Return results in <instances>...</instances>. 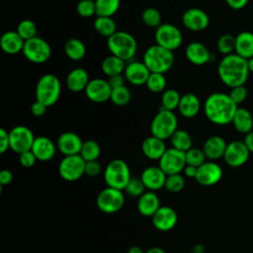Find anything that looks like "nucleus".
I'll return each instance as SVG.
<instances>
[{"label": "nucleus", "instance_id": "f257e3e1", "mask_svg": "<svg viewBox=\"0 0 253 253\" xmlns=\"http://www.w3.org/2000/svg\"><path fill=\"white\" fill-rule=\"evenodd\" d=\"M238 106L228 94L214 92L209 95L204 103V112L207 119L217 126H226L232 123Z\"/></svg>", "mask_w": 253, "mask_h": 253}, {"label": "nucleus", "instance_id": "f03ea898", "mask_svg": "<svg viewBox=\"0 0 253 253\" xmlns=\"http://www.w3.org/2000/svg\"><path fill=\"white\" fill-rule=\"evenodd\" d=\"M249 73L248 60L235 52L224 55L217 66V74L220 81L229 88L244 85Z\"/></svg>", "mask_w": 253, "mask_h": 253}, {"label": "nucleus", "instance_id": "7ed1b4c3", "mask_svg": "<svg viewBox=\"0 0 253 253\" xmlns=\"http://www.w3.org/2000/svg\"><path fill=\"white\" fill-rule=\"evenodd\" d=\"M142 61L151 73L165 74L173 67L175 55L173 51L155 43L146 48Z\"/></svg>", "mask_w": 253, "mask_h": 253}, {"label": "nucleus", "instance_id": "20e7f679", "mask_svg": "<svg viewBox=\"0 0 253 253\" xmlns=\"http://www.w3.org/2000/svg\"><path fill=\"white\" fill-rule=\"evenodd\" d=\"M107 47L111 54L124 61H128L136 53L137 42L131 34L125 31H117L107 39Z\"/></svg>", "mask_w": 253, "mask_h": 253}, {"label": "nucleus", "instance_id": "39448f33", "mask_svg": "<svg viewBox=\"0 0 253 253\" xmlns=\"http://www.w3.org/2000/svg\"><path fill=\"white\" fill-rule=\"evenodd\" d=\"M61 93V83L58 77L52 73H45L37 82L35 95L36 100L47 108L54 105Z\"/></svg>", "mask_w": 253, "mask_h": 253}, {"label": "nucleus", "instance_id": "423d86ee", "mask_svg": "<svg viewBox=\"0 0 253 253\" xmlns=\"http://www.w3.org/2000/svg\"><path fill=\"white\" fill-rule=\"evenodd\" d=\"M130 179L129 167L123 159H113L105 167L104 180L107 187L123 191Z\"/></svg>", "mask_w": 253, "mask_h": 253}, {"label": "nucleus", "instance_id": "0eeeda50", "mask_svg": "<svg viewBox=\"0 0 253 253\" xmlns=\"http://www.w3.org/2000/svg\"><path fill=\"white\" fill-rule=\"evenodd\" d=\"M178 129V119L172 111L160 109L153 117L150 124L151 135L160 139H170L172 134Z\"/></svg>", "mask_w": 253, "mask_h": 253}, {"label": "nucleus", "instance_id": "6e6552de", "mask_svg": "<svg viewBox=\"0 0 253 253\" xmlns=\"http://www.w3.org/2000/svg\"><path fill=\"white\" fill-rule=\"evenodd\" d=\"M22 53L30 62L42 64L49 59L51 55V47L45 40L40 37H35L25 42Z\"/></svg>", "mask_w": 253, "mask_h": 253}, {"label": "nucleus", "instance_id": "1a4fd4ad", "mask_svg": "<svg viewBox=\"0 0 253 253\" xmlns=\"http://www.w3.org/2000/svg\"><path fill=\"white\" fill-rule=\"evenodd\" d=\"M155 42L171 51L179 48L183 42V35L181 30L170 23L161 24L156 28L154 33Z\"/></svg>", "mask_w": 253, "mask_h": 253}, {"label": "nucleus", "instance_id": "9d476101", "mask_svg": "<svg viewBox=\"0 0 253 253\" xmlns=\"http://www.w3.org/2000/svg\"><path fill=\"white\" fill-rule=\"evenodd\" d=\"M98 209L105 213H115L125 205V195L122 190L107 187L97 196Z\"/></svg>", "mask_w": 253, "mask_h": 253}, {"label": "nucleus", "instance_id": "9b49d317", "mask_svg": "<svg viewBox=\"0 0 253 253\" xmlns=\"http://www.w3.org/2000/svg\"><path fill=\"white\" fill-rule=\"evenodd\" d=\"M86 161L79 155L64 156L58 165L59 176L68 182L79 180L85 175Z\"/></svg>", "mask_w": 253, "mask_h": 253}, {"label": "nucleus", "instance_id": "f8f14e48", "mask_svg": "<svg viewBox=\"0 0 253 253\" xmlns=\"http://www.w3.org/2000/svg\"><path fill=\"white\" fill-rule=\"evenodd\" d=\"M10 149L18 154L32 149L36 136L26 126H16L9 130Z\"/></svg>", "mask_w": 253, "mask_h": 253}, {"label": "nucleus", "instance_id": "ddd939ff", "mask_svg": "<svg viewBox=\"0 0 253 253\" xmlns=\"http://www.w3.org/2000/svg\"><path fill=\"white\" fill-rule=\"evenodd\" d=\"M158 161V166L166 175L180 174L187 165L185 152L173 147L167 148Z\"/></svg>", "mask_w": 253, "mask_h": 253}, {"label": "nucleus", "instance_id": "4468645a", "mask_svg": "<svg viewBox=\"0 0 253 253\" xmlns=\"http://www.w3.org/2000/svg\"><path fill=\"white\" fill-rule=\"evenodd\" d=\"M249 155L250 151L248 150L244 141L233 140L227 143L223 159L228 166L232 168H237L247 162Z\"/></svg>", "mask_w": 253, "mask_h": 253}, {"label": "nucleus", "instance_id": "2eb2a0df", "mask_svg": "<svg viewBox=\"0 0 253 253\" xmlns=\"http://www.w3.org/2000/svg\"><path fill=\"white\" fill-rule=\"evenodd\" d=\"M112 87L108 80L102 78L91 79L85 89V95L93 103H105L111 98Z\"/></svg>", "mask_w": 253, "mask_h": 253}, {"label": "nucleus", "instance_id": "dca6fc26", "mask_svg": "<svg viewBox=\"0 0 253 253\" xmlns=\"http://www.w3.org/2000/svg\"><path fill=\"white\" fill-rule=\"evenodd\" d=\"M184 27L192 32H202L210 24L209 15L200 8H189L182 15Z\"/></svg>", "mask_w": 253, "mask_h": 253}, {"label": "nucleus", "instance_id": "f3484780", "mask_svg": "<svg viewBox=\"0 0 253 253\" xmlns=\"http://www.w3.org/2000/svg\"><path fill=\"white\" fill-rule=\"evenodd\" d=\"M221 177V167L214 161H206L198 167L195 180L202 186H212L218 183Z\"/></svg>", "mask_w": 253, "mask_h": 253}, {"label": "nucleus", "instance_id": "a211bd4d", "mask_svg": "<svg viewBox=\"0 0 253 253\" xmlns=\"http://www.w3.org/2000/svg\"><path fill=\"white\" fill-rule=\"evenodd\" d=\"M82 144L83 141L81 137L73 131L62 132L56 140L57 150L64 156L79 154Z\"/></svg>", "mask_w": 253, "mask_h": 253}, {"label": "nucleus", "instance_id": "6ab92c4d", "mask_svg": "<svg viewBox=\"0 0 253 253\" xmlns=\"http://www.w3.org/2000/svg\"><path fill=\"white\" fill-rule=\"evenodd\" d=\"M154 227L160 231L173 229L178 221V215L174 209L168 206H161L151 216Z\"/></svg>", "mask_w": 253, "mask_h": 253}, {"label": "nucleus", "instance_id": "aec40b11", "mask_svg": "<svg viewBox=\"0 0 253 253\" xmlns=\"http://www.w3.org/2000/svg\"><path fill=\"white\" fill-rule=\"evenodd\" d=\"M149 69L143 63V61H130L126 65L124 75L128 83L134 86L145 85L149 75Z\"/></svg>", "mask_w": 253, "mask_h": 253}, {"label": "nucleus", "instance_id": "412c9836", "mask_svg": "<svg viewBox=\"0 0 253 253\" xmlns=\"http://www.w3.org/2000/svg\"><path fill=\"white\" fill-rule=\"evenodd\" d=\"M56 149V144H54V142L49 137L41 135L35 138L31 150L38 160L45 162L51 160L54 157Z\"/></svg>", "mask_w": 253, "mask_h": 253}, {"label": "nucleus", "instance_id": "4be33fe9", "mask_svg": "<svg viewBox=\"0 0 253 253\" xmlns=\"http://www.w3.org/2000/svg\"><path fill=\"white\" fill-rule=\"evenodd\" d=\"M167 175L159 166H149L145 168L140 176L145 188L149 191H157L164 188Z\"/></svg>", "mask_w": 253, "mask_h": 253}, {"label": "nucleus", "instance_id": "5701e85b", "mask_svg": "<svg viewBox=\"0 0 253 253\" xmlns=\"http://www.w3.org/2000/svg\"><path fill=\"white\" fill-rule=\"evenodd\" d=\"M185 56L194 65H204L211 59L209 48L201 42H192L185 48Z\"/></svg>", "mask_w": 253, "mask_h": 253}, {"label": "nucleus", "instance_id": "b1692460", "mask_svg": "<svg viewBox=\"0 0 253 253\" xmlns=\"http://www.w3.org/2000/svg\"><path fill=\"white\" fill-rule=\"evenodd\" d=\"M227 142L222 136L211 135L206 139L202 149L204 150L208 159H210L211 161H214L221 157L223 158Z\"/></svg>", "mask_w": 253, "mask_h": 253}, {"label": "nucleus", "instance_id": "393cba45", "mask_svg": "<svg viewBox=\"0 0 253 253\" xmlns=\"http://www.w3.org/2000/svg\"><path fill=\"white\" fill-rule=\"evenodd\" d=\"M89 74L86 69L77 67L72 69L66 76L65 84L69 91L73 93H79L85 91L89 83Z\"/></svg>", "mask_w": 253, "mask_h": 253}, {"label": "nucleus", "instance_id": "a878e982", "mask_svg": "<svg viewBox=\"0 0 253 253\" xmlns=\"http://www.w3.org/2000/svg\"><path fill=\"white\" fill-rule=\"evenodd\" d=\"M166 149L165 140L154 135L147 136L141 143V151L143 155L150 160H159Z\"/></svg>", "mask_w": 253, "mask_h": 253}, {"label": "nucleus", "instance_id": "bb28decb", "mask_svg": "<svg viewBox=\"0 0 253 253\" xmlns=\"http://www.w3.org/2000/svg\"><path fill=\"white\" fill-rule=\"evenodd\" d=\"M25 41L16 31H8L0 38V47L3 52L13 55L23 51Z\"/></svg>", "mask_w": 253, "mask_h": 253}, {"label": "nucleus", "instance_id": "cd10ccee", "mask_svg": "<svg viewBox=\"0 0 253 253\" xmlns=\"http://www.w3.org/2000/svg\"><path fill=\"white\" fill-rule=\"evenodd\" d=\"M160 207V200L153 191L145 192L137 200V211L143 216L151 217Z\"/></svg>", "mask_w": 253, "mask_h": 253}, {"label": "nucleus", "instance_id": "c85d7f7f", "mask_svg": "<svg viewBox=\"0 0 253 253\" xmlns=\"http://www.w3.org/2000/svg\"><path fill=\"white\" fill-rule=\"evenodd\" d=\"M201 110V101L199 97L193 93H186L181 96L178 106L179 113L187 119L196 117Z\"/></svg>", "mask_w": 253, "mask_h": 253}, {"label": "nucleus", "instance_id": "c756f323", "mask_svg": "<svg viewBox=\"0 0 253 253\" xmlns=\"http://www.w3.org/2000/svg\"><path fill=\"white\" fill-rule=\"evenodd\" d=\"M235 53L247 60L253 57V33L243 31L235 36Z\"/></svg>", "mask_w": 253, "mask_h": 253}, {"label": "nucleus", "instance_id": "7c9ffc66", "mask_svg": "<svg viewBox=\"0 0 253 253\" xmlns=\"http://www.w3.org/2000/svg\"><path fill=\"white\" fill-rule=\"evenodd\" d=\"M231 124L238 132L243 134L253 130V117L247 109L242 107H238Z\"/></svg>", "mask_w": 253, "mask_h": 253}, {"label": "nucleus", "instance_id": "2f4dec72", "mask_svg": "<svg viewBox=\"0 0 253 253\" xmlns=\"http://www.w3.org/2000/svg\"><path fill=\"white\" fill-rule=\"evenodd\" d=\"M63 49L66 56L73 61H79L86 55V46L84 42L76 38L68 39L64 43Z\"/></svg>", "mask_w": 253, "mask_h": 253}, {"label": "nucleus", "instance_id": "473e14b6", "mask_svg": "<svg viewBox=\"0 0 253 253\" xmlns=\"http://www.w3.org/2000/svg\"><path fill=\"white\" fill-rule=\"evenodd\" d=\"M126 65V61L119 58L118 56L110 54L103 59L101 63V70L106 76L111 77L114 75L123 74Z\"/></svg>", "mask_w": 253, "mask_h": 253}, {"label": "nucleus", "instance_id": "72a5a7b5", "mask_svg": "<svg viewBox=\"0 0 253 253\" xmlns=\"http://www.w3.org/2000/svg\"><path fill=\"white\" fill-rule=\"evenodd\" d=\"M95 31L104 38H110L117 32V24L112 17L96 16L93 23Z\"/></svg>", "mask_w": 253, "mask_h": 253}, {"label": "nucleus", "instance_id": "f704fd0d", "mask_svg": "<svg viewBox=\"0 0 253 253\" xmlns=\"http://www.w3.org/2000/svg\"><path fill=\"white\" fill-rule=\"evenodd\" d=\"M170 142L173 148L181 150L183 152L192 148L193 140L190 133L182 128H178L170 137Z\"/></svg>", "mask_w": 253, "mask_h": 253}, {"label": "nucleus", "instance_id": "c9c22d12", "mask_svg": "<svg viewBox=\"0 0 253 253\" xmlns=\"http://www.w3.org/2000/svg\"><path fill=\"white\" fill-rule=\"evenodd\" d=\"M121 0H96V16L113 17L119 10Z\"/></svg>", "mask_w": 253, "mask_h": 253}, {"label": "nucleus", "instance_id": "e433bc0d", "mask_svg": "<svg viewBox=\"0 0 253 253\" xmlns=\"http://www.w3.org/2000/svg\"><path fill=\"white\" fill-rule=\"evenodd\" d=\"M181 100L180 93L175 89H166L161 95V109L174 111L178 109Z\"/></svg>", "mask_w": 253, "mask_h": 253}, {"label": "nucleus", "instance_id": "4c0bfd02", "mask_svg": "<svg viewBox=\"0 0 253 253\" xmlns=\"http://www.w3.org/2000/svg\"><path fill=\"white\" fill-rule=\"evenodd\" d=\"M101 154V147L99 143L93 139L83 141L79 155L87 162L97 160Z\"/></svg>", "mask_w": 253, "mask_h": 253}, {"label": "nucleus", "instance_id": "58836bf2", "mask_svg": "<svg viewBox=\"0 0 253 253\" xmlns=\"http://www.w3.org/2000/svg\"><path fill=\"white\" fill-rule=\"evenodd\" d=\"M167 80L162 73H150L145 86L152 93H163L166 90Z\"/></svg>", "mask_w": 253, "mask_h": 253}, {"label": "nucleus", "instance_id": "ea45409f", "mask_svg": "<svg viewBox=\"0 0 253 253\" xmlns=\"http://www.w3.org/2000/svg\"><path fill=\"white\" fill-rule=\"evenodd\" d=\"M16 32L20 35V37L26 42L29 41L35 37H38V28L37 25L35 24L34 21L29 20V19H25L22 20L17 28H16Z\"/></svg>", "mask_w": 253, "mask_h": 253}, {"label": "nucleus", "instance_id": "a19ab883", "mask_svg": "<svg viewBox=\"0 0 253 253\" xmlns=\"http://www.w3.org/2000/svg\"><path fill=\"white\" fill-rule=\"evenodd\" d=\"M130 99H131L130 91H129V89L126 85L122 86V87L115 88V89L112 90V94H111L110 100L116 106H119V107L126 106V105H127L129 103Z\"/></svg>", "mask_w": 253, "mask_h": 253}, {"label": "nucleus", "instance_id": "79ce46f5", "mask_svg": "<svg viewBox=\"0 0 253 253\" xmlns=\"http://www.w3.org/2000/svg\"><path fill=\"white\" fill-rule=\"evenodd\" d=\"M217 50L224 55H228L235 52V36L231 34H224L219 37L217 43Z\"/></svg>", "mask_w": 253, "mask_h": 253}, {"label": "nucleus", "instance_id": "37998d69", "mask_svg": "<svg viewBox=\"0 0 253 253\" xmlns=\"http://www.w3.org/2000/svg\"><path fill=\"white\" fill-rule=\"evenodd\" d=\"M141 20L144 25L150 28H158L162 24L160 12L153 7H148L143 10L141 14Z\"/></svg>", "mask_w": 253, "mask_h": 253}, {"label": "nucleus", "instance_id": "c03bdc74", "mask_svg": "<svg viewBox=\"0 0 253 253\" xmlns=\"http://www.w3.org/2000/svg\"><path fill=\"white\" fill-rule=\"evenodd\" d=\"M185 187V179L184 176L180 174H172V175H167L166 181L164 188L169 192V193H180Z\"/></svg>", "mask_w": 253, "mask_h": 253}, {"label": "nucleus", "instance_id": "a18cd8bd", "mask_svg": "<svg viewBox=\"0 0 253 253\" xmlns=\"http://www.w3.org/2000/svg\"><path fill=\"white\" fill-rule=\"evenodd\" d=\"M186 156V164L195 166V167H200L202 164L206 162V154L203 149L192 147L188 151L185 152Z\"/></svg>", "mask_w": 253, "mask_h": 253}, {"label": "nucleus", "instance_id": "49530a36", "mask_svg": "<svg viewBox=\"0 0 253 253\" xmlns=\"http://www.w3.org/2000/svg\"><path fill=\"white\" fill-rule=\"evenodd\" d=\"M145 186L140 178H131L125 188V192L130 197L139 198L145 193Z\"/></svg>", "mask_w": 253, "mask_h": 253}, {"label": "nucleus", "instance_id": "de8ad7c7", "mask_svg": "<svg viewBox=\"0 0 253 253\" xmlns=\"http://www.w3.org/2000/svg\"><path fill=\"white\" fill-rule=\"evenodd\" d=\"M76 12L83 18H90L96 15L95 1L92 0H80L76 5Z\"/></svg>", "mask_w": 253, "mask_h": 253}, {"label": "nucleus", "instance_id": "09e8293b", "mask_svg": "<svg viewBox=\"0 0 253 253\" xmlns=\"http://www.w3.org/2000/svg\"><path fill=\"white\" fill-rule=\"evenodd\" d=\"M228 95L232 99V101L238 106L239 104L243 103L246 100L248 91L244 85H240V86L230 88V92L228 93Z\"/></svg>", "mask_w": 253, "mask_h": 253}, {"label": "nucleus", "instance_id": "8fccbe9b", "mask_svg": "<svg viewBox=\"0 0 253 253\" xmlns=\"http://www.w3.org/2000/svg\"><path fill=\"white\" fill-rule=\"evenodd\" d=\"M37 160L38 159L36 158V156H35V154L33 153L32 150L25 151V152L19 154V162H20L21 166L24 167V168L33 167Z\"/></svg>", "mask_w": 253, "mask_h": 253}, {"label": "nucleus", "instance_id": "3c124183", "mask_svg": "<svg viewBox=\"0 0 253 253\" xmlns=\"http://www.w3.org/2000/svg\"><path fill=\"white\" fill-rule=\"evenodd\" d=\"M102 172V166L98 160L87 161L85 164V175L89 177H96Z\"/></svg>", "mask_w": 253, "mask_h": 253}, {"label": "nucleus", "instance_id": "603ef678", "mask_svg": "<svg viewBox=\"0 0 253 253\" xmlns=\"http://www.w3.org/2000/svg\"><path fill=\"white\" fill-rule=\"evenodd\" d=\"M10 148L9 131L5 128H0V153H5Z\"/></svg>", "mask_w": 253, "mask_h": 253}, {"label": "nucleus", "instance_id": "864d4df0", "mask_svg": "<svg viewBox=\"0 0 253 253\" xmlns=\"http://www.w3.org/2000/svg\"><path fill=\"white\" fill-rule=\"evenodd\" d=\"M31 113L33 116L35 117H42L47 110V107L45 105H43L42 103L39 102V101H35L32 105H31Z\"/></svg>", "mask_w": 253, "mask_h": 253}, {"label": "nucleus", "instance_id": "5fc2aeb1", "mask_svg": "<svg viewBox=\"0 0 253 253\" xmlns=\"http://www.w3.org/2000/svg\"><path fill=\"white\" fill-rule=\"evenodd\" d=\"M126 80V79L125 75H123V74H118V75L108 77V82H109L110 86L112 87V89L125 86V81Z\"/></svg>", "mask_w": 253, "mask_h": 253}, {"label": "nucleus", "instance_id": "6e6d98bb", "mask_svg": "<svg viewBox=\"0 0 253 253\" xmlns=\"http://www.w3.org/2000/svg\"><path fill=\"white\" fill-rule=\"evenodd\" d=\"M13 180V173L8 169H3L0 172V185L7 186Z\"/></svg>", "mask_w": 253, "mask_h": 253}, {"label": "nucleus", "instance_id": "4d7b16f0", "mask_svg": "<svg viewBox=\"0 0 253 253\" xmlns=\"http://www.w3.org/2000/svg\"><path fill=\"white\" fill-rule=\"evenodd\" d=\"M249 0H225L227 6L233 10L243 9Z\"/></svg>", "mask_w": 253, "mask_h": 253}, {"label": "nucleus", "instance_id": "13d9d810", "mask_svg": "<svg viewBox=\"0 0 253 253\" xmlns=\"http://www.w3.org/2000/svg\"><path fill=\"white\" fill-rule=\"evenodd\" d=\"M197 170H198V167H195V166H191V165H186L183 172L185 174L186 177L188 178H194L196 177L197 175Z\"/></svg>", "mask_w": 253, "mask_h": 253}, {"label": "nucleus", "instance_id": "bf43d9fd", "mask_svg": "<svg viewBox=\"0 0 253 253\" xmlns=\"http://www.w3.org/2000/svg\"><path fill=\"white\" fill-rule=\"evenodd\" d=\"M244 143L247 146L248 150L250 151V153H253V130H251L250 132L245 134L244 137Z\"/></svg>", "mask_w": 253, "mask_h": 253}, {"label": "nucleus", "instance_id": "052dcab7", "mask_svg": "<svg viewBox=\"0 0 253 253\" xmlns=\"http://www.w3.org/2000/svg\"><path fill=\"white\" fill-rule=\"evenodd\" d=\"M145 253H166V251H165L164 249L160 248V247L155 246V247H151V248H149Z\"/></svg>", "mask_w": 253, "mask_h": 253}, {"label": "nucleus", "instance_id": "680f3d73", "mask_svg": "<svg viewBox=\"0 0 253 253\" xmlns=\"http://www.w3.org/2000/svg\"><path fill=\"white\" fill-rule=\"evenodd\" d=\"M127 253H145L143 250H142V248H140L139 246H136V245H134V246H131L128 250H127Z\"/></svg>", "mask_w": 253, "mask_h": 253}, {"label": "nucleus", "instance_id": "e2e57ef3", "mask_svg": "<svg viewBox=\"0 0 253 253\" xmlns=\"http://www.w3.org/2000/svg\"><path fill=\"white\" fill-rule=\"evenodd\" d=\"M248 68L250 73H253V57L248 59Z\"/></svg>", "mask_w": 253, "mask_h": 253}, {"label": "nucleus", "instance_id": "0e129e2a", "mask_svg": "<svg viewBox=\"0 0 253 253\" xmlns=\"http://www.w3.org/2000/svg\"><path fill=\"white\" fill-rule=\"evenodd\" d=\"M188 253H196L195 251H193V252H188Z\"/></svg>", "mask_w": 253, "mask_h": 253}, {"label": "nucleus", "instance_id": "69168bd1", "mask_svg": "<svg viewBox=\"0 0 253 253\" xmlns=\"http://www.w3.org/2000/svg\"><path fill=\"white\" fill-rule=\"evenodd\" d=\"M92 1H96V0H92Z\"/></svg>", "mask_w": 253, "mask_h": 253}]
</instances>
